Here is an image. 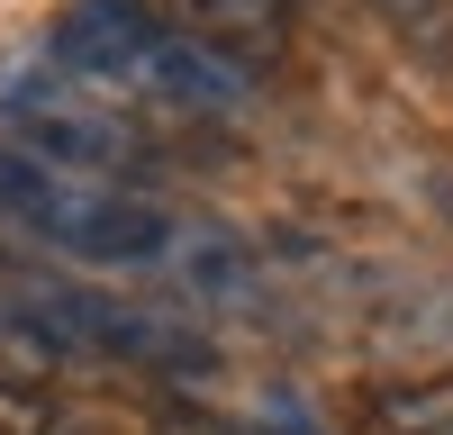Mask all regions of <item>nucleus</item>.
<instances>
[{"label": "nucleus", "mask_w": 453, "mask_h": 435, "mask_svg": "<svg viewBox=\"0 0 453 435\" xmlns=\"http://www.w3.org/2000/svg\"><path fill=\"white\" fill-rule=\"evenodd\" d=\"M55 64L100 82L109 100L127 91V100H155V109H191V118H226V109L254 100V72L236 55L164 27L145 0H82L55 27Z\"/></svg>", "instance_id": "obj_1"}, {"label": "nucleus", "mask_w": 453, "mask_h": 435, "mask_svg": "<svg viewBox=\"0 0 453 435\" xmlns=\"http://www.w3.org/2000/svg\"><path fill=\"white\" fill-rule=\"evenodd\" d=\"M0 227L27 236V245H55L73 263H100V272H127V263H164V245L181 218L164 200L127 191V181H100V172H73L36 145L0 136Z\"/></svg>", "instance_id": "obj_2"}, {"label": "nucleus", "mask_w": 453, "mask_h": 435, "mask_svg": "<svg viewBox=\"0 0 453 435\" xmlns=\"http://www.w3.org/2000/svg\"><path fill=\"white\" fill-rule=\"evenodd\" d=\"M0 354L27 362H127V372H209V345L164 309H136L119 290L19 281L0 317Z\"/></svg>", "instance_id": "obj_3"}, {"label": "nucleus", "mask_w": 453, "mask_h": 435, "mask_svg": "<svg viewBox=\"0 0 453 435\" xmlns=\"http://www.w3.org/2000/svg\"><path fill=\"white\" fill-rule=\"evenodd\" d=\"M10 118H19V145H36V155H55L73 172L127 181L145 164V136L119 118V100H109L100 82H82V72H64V64L10 82Z\"/></svg>", "instance_id": "obj_4"}, {"label": "nucleus", "mask_w": 453, "mask_h": 435, "mask_svg": "<svg viewBox=\"0 0 453 435\" xmlns=\"http://www.w3.org/2000/svg\"><path fill=\"white\" fill-rule=\"evenodd\" d=\"M145 10L218 55H236V64L281 55V36H290V0H145Z\"/></svg>", "instance_id": "obj_5"}, {"label": "nucleus", "mask_w": 453, "mask_h": 435, "mask_svg": "<svg viewBox=\"0 0 453 435\" xmlns=\"http://www.w3.org/2000/svg\"><path fill=\"white\" fill-rule=\"evenodd\" d=\"M164 263L200 290V300H245L254 290V263H245V245L236 236H218V227H200V218H181L173 227V245H164Z\"/></svg>", "instance_id": "obj_6"}, {"label": "nucleus", "mask_w": 453, "mask_h": 435, "mask_svg": "<svg viewBox=\"0 0 453 435\" xmlns=\"http://www.w3.org/2000/svg\"><path fill=\"white\" fill-rule=\"evenodd\" d=\"M372 435H453V372L381 390V399H372Z\"/></svg>", "instance_id": "obj_7"}, {"label": "nucleus", "mask_w": 453, "mask_h": 435, "mask_svg": "<svg viewBox=\"0 0 453 435\" xmlns=\"http://www.w3.org/2000/svg\"><path fill=\"white\" fill-rule=\"evenodd\" d=\"M55 417H46V399L36 390H19V381H0V435H46Z\"/></svg>", "instance_id": "obj_8"}, {"label": "nucleus", "mask_w": 453, "mask_h": 435, "mask_svg": "<svg viewBox=\"0 0 453 435\" xmlns=\"http://www.w3.org/2000/svg\"><path fill=\"white\" fill-rule=\"evenodd\" d=\"M381 10H390V19H408V27H426V19L444 10V0H381Z\"/></svg>", "instance_id": "obj_9"}]
</instances>
